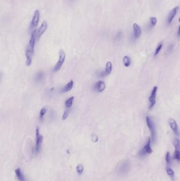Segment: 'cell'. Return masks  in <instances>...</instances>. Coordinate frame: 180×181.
<instances>
[{
  "label": "cell",
  "instance_id": "cell-23",
  "mask_svg": "<svg viewBox=\"0 0 180 181\" xmlns=\"http://www.w3.org/2000/svg\"><path fill=\"white\" fill-rule=\"evenodd\" d=\"M174 158L177 159V161H180V150L177 149H175V154H174Z\"/></svg>",
  "mask_w": 180,
  "mask_h": 181
},
{
  "label": "cell",
  "instance_id": "cell-28",
  "mask_svg": "<svg viewBox=\"0 0 180 181\" xmlns=\"http://www.w3.org/2000/svg\"><path fill=\"white\" fill-rule=\"evenodd\" d=\"M69 111L68 110H65V111L63 113L62 118V120H65L67 118V117H68V114H69Z\"/></svg>",
  "mask_w": 180,
  "mask_h": 181
},
{
  "label": "cell",
  "instance_id": "cell-1",
  "mask_svg": "<svg viewBox=\"0 0 180 181\" xmlns=\"http://www.w3.org/2000/svg\"><path fill=\"white\" fill-rule=\"evenodd\" d=\"M36 39H37V29H35L31 34V38L30 39L28 46L25 50V57L26 59L25 64L27 66H29L31 65L32 56L34 53Z\"/></svg>",
  "mask_w": 180,
  "mask_h": 181
},
{
  "label": "cell",
  "instance_id": "cell-27",
  "mask_svg": "<svg viewBox=\"0 0 180 181\" xmlns=\"http://www.w3.org/2000/svg\"><path fill=\"white\" fill-rule=\"evenodd\" d=\"M173 144L175 147V149H179L180 146V141L179 139H175L173 141Z\"/></svg>",
  "mask_w": 180,
  "mask_h": 181
},
{
  "label": "cell",
  "instance_id": "cell-31",
  "mask_svg": "<svg viewBox=\"0 0 180 181\" xmlns=\"http://www.w3.org/2000/svg\"><path fill=\"white\" fill-rule=\"evenodd\" d=\"M177 36L179 37H180V27H179L178 28V30H177Z\"/></svg>",
  "mask_w": 180,
  "mask_h": 181
},
{
  "label": "cell",
  "instance_id": "cell-26",
  "mask_svg": "<svg viewBox=\"0 0 180 181\" xmlns=\"http://www.w3.org/2000/svg\"><path fill=\"white\" fill-rule=\"evenodd\" d=\"M149 20H150V22H151V23L152 26H155L156 25L157 19L155 17H151L149 18Z\"/></svg>",
  "mask_w": 180,
  "mask_h": 181
},
{
  "label": "cell",
  "instance_id": "cell-3",
  "mask_svg": "<svg viewBox=\"0 0 180 181\" xmlns=\"http://www.w3.org/2000/svg\"><path fill=\"white\" fill-rule=\"evenodd\" d=\"M36 145L35 147V152L36 154H38L41 150V145L43 141V136L40 134L39 128L36 129Z\"/></svg>",
  "mask_w": 180,
  "mask_h": 181
},
{
  "label": "cell",
  "instance_id": "cell-20",
  "mask_svg": "<svg viewBox=\"0 0 180 181\" xmlns=\"http://www.w3.org/2000/svg\"><path fill=\"white\" fill-rule=\"evenodd\" d=\"M124 65L125 67H128L130 65V60L129 57L125 56L123 58Z\"/></svg>",
  "mask_w": 180,
  "mask_h": 181
},
{
  "label": "cell",
  "instance_id": "cell-14",
  "mask_svg": "<svg viewBox=\"0 0 180 181\" xmlns=\"http://www.w3.org/2000/svg\"><path fill=\"white\" fill-rule=\"evenodd\" d=\"M15 173L17 178L19 181H26L24 176L20 168H18L15 170Z\"/></svg>",
  "mask_w": 180,
  "mask_h": 181
},
{
  "label": "cell",
  "instance_id": "cell-8",
  "mask_svg": "<svg viewBox=\"0 0 180 181\" xmlns=\"http://www.w3.org/2000/svg\"><path fill=\"white\" fill-rule=\"evenodd\" d=\"M157 90H158V87L156 86H154L153 90H152V93L149 97V101L150 105L149 106V109H152L156 103V93H157Z\"/></svg>",
  "mask_w": 180,
  "mask_h": 181
},
{
  "label": "cell",
  "instance_id": "cell-6",
  "mask_svg": "<svg viewBox=\"0 0 180 181\" xmlns=\"http://www.w3.org/2000/svg\"><path fill=\"white\" fill-rule=\"evenodd\" d=\"M66 58V54L65 51L62 49H61L59 51V60L57 62V64L54 66V72H57L60 69L62 66L63 65V64L65 62Z\"/></svg>",
  "mask_w": 180,
  "mask_h": 181
},
{
  "label": "cell",
  "instance_id": "cell-4",
  "mask_svg": "<svg viewBox=\"0 0 180 181\" xmlns=\"http://www.w3.org/2000/svg\"><path fill=\"white\" fill-rule=\"evenodd\" d=\"M151 138H149L147 144L144 146V147L141 150L139 151V157L141 158H143L145 157L147 154H151L153 152L152 148L151 146Z\"/></svg>",
  "mask_w": 180,
  "mask_h": 181
},
{
  "label": "cell",
  "instance_id": "cell-22",
  "mask_svg": "<svg viewBox=\"0 0 180 181\" xmlns=\"http://www.w3.org/2000/svg\"><path fill=\"white\" fill-rule=\"evenodd\" d=\"M76 171L79 174H82L84 172V166L82 164H78L76 167Z\"/></svg>",
  "mask_w": 180,
  "mask_h": 181
},
{
  "label": "cell",
  "instance_id": "cell-25",
  "mask_svg": "<svg viewBox=\"0 0 180 181\" xmlns=\"http://www.w3.org/2000/svg\"><path fill=\"white\" fill-rule=\"evenodd\" d=\"M162 46H163V45H162V43H160V44L158 45V46L157 47L156 49V50H155V53H154V56H157L158 54L160 52V51L161 50L162 48Z\"/></svg>",
  "mask_w": 180,
  "mask_h": 181
},
{
  "label": "cell",
  "instance_id": "cell-5",
  "mask_svg": "<svg viewBox=\"0 0 180 181\" xmlns=\"http://www.w3.org/2000/svg\"><path fill=\"white\" fill-rule=\"evenodd\" d=\"M130 169V163L128 160H125L121 162L117 169V172L121 175H125Z\"/></svg>",
  "mask_w": 180,
  "mask_h": 181
},
{
  "label": "cell",
  "instance_id": "cell-21",
  "mask_svg": "<svg viewBox=\"0 0 180 181\" xmlns=\"http://www.w3.org/2000/svg\"><path fill=\"white\" fill-rule=\"evenodd\" d=\"M166 170L167 174L168 175V176H170L172 180H174V173L173 171L169 167H167L166 169Z\"/></svg>",
  "mask_w": 180,
  "mask_h": 181
},
{
  "label": "cell",
  "instance_id": "cell-24",
  "mask_svg": "<svg viewBox=\"0 0 180 181\" xmlns=\"http://www.w3.org/2000/svg\"><path fill=\"white\" fill-rule=\"evenodd\" d=\"M165 160H166V162L168 164V165L170 164V163L171 162V157L170 154L169 152H168V153H166V157H165Z\"/></svg>",
  "mask_w": 180,
  "mask_h": 181
},
{
  "label": "cell",
  "instance_id": "cell-32",
  "mask_svg": "<svg viewBox=\"0 0 180 181\" xmlns=\"http://www.w3.org/2000/svg\"><path fill=\"white\" fill-rule=\"evenodd\" d=\"M2 77V73H0V82L1 81Z\"/></svg>",
  "mask_w": 180,
  "mask_h": 181
},
{
  "label": "cell",
  "instance_id": "cell-11",
  "mask_svg": "<svg viewBox=\"0 0 180 181\" xmlns=\"http://www.w3.org/2000/svg\"><path fill=\"white\" fill-rule=\"evenodd\" d=\"M179 8V6H176L170 11L168 16V20H167L168 24H170L171 22H172L175 16H176L177 13Z\"/></svg>",
  "mask_w": 180,
  "mask_h": 181
},
{
  "label": "cell",
  "instance_id": "cell-18",
  "mask_svg": "<svg viewBox=\"0 0 180 181\" xmlns=\"http://www.w3.org/2000/svg\"><path fill=\"white\" fill-rule=\"evenodd\" d=\"M74 97H70L68 99L65 101V106L67 108L69 109L71 108L73 105V101L74 100Z\"/></svg>",
  "mask_w": 180,
  "mask_h": 181
},
{
  "label": "cell",
  "instance_id": "cell-15",
  "mask_svg": "<svg viewBox=\"0 0 180 181\" xmlns=\"http://www.w3.org/2000/svg\"><path fill=\"white\" fill-rule=\"evenodd\" d=\"M73 86V80H71L70 81L64 86V88L61 90V92L62 93H66L68 92L70 90H71Z\"/></svg>",
  "mask_w": 180,
  "mask_h": 181
},
{
  "label": "cell",
  "instance_id": "cell-30",
  "mask_svg": "<svg viewBox=\"0 0 180 181\" xmlns=\"http://www.w3.org/2000/svg\"><path fill=\"white\" fill-rule=\"evenodd\" d=\"M106 76H107V75H106V74L105 73V72H101V73H100L99 74V76H100L101 77H105Z\"/></svg>",
  "mask_w": 180,
  "mask_h": 181
},
{
  "label": "cell",
  "instance_id": "cell-29",
  "mask_svg": "<svg viewBox=\"0 0 180 181\" xmlns=\"http://www.w3.org/2000/svg\"><path fill=\"white\" fill-rule=\"evenodd\" d=\"M92 140L94 142H97V141H98V137L96 136V134H94V135H92Z\"/></svg>",
  "mask_w": 180,
  "mask_h": 181
},
{
  "label": "cell",
  "instance_id": "cell-13",
  "mask_svg": "<svg viewBox=\"0 0 180 181\" xmlns=\"http://www.w3.org/2000/svg\"><path fill=\"white\" fill-rule=\"evenodd\" d=\"M133 29H134V34L135 37L136 38H139L141 34V27L137 23H135L133 24Z\"/></svg>",
  "mask_w": 180,
  "mask_h": 181
},
{
  "label": "cell",
  "instance_id": "cell-17",
  "mask_svg": "<svg viewBox=\"0 0 180 181\" xmlns=\"http://www.w3.org/2000/svg\"><path fill=\"white\" fill-rule=\"evenodd\" d=\"M44 77V73L42 72H39L35 75V80L37 82H40L42 81Z\"/></svg>",
  "mask_w": 180,
  "mask_h": 181
},
{
  "label": "cell",
  "instance_id": "cell-2",
  "mask_svg": "<svg viewBox=\"0 0 180 181\" xmlns=\"http://www.w3.org/2000/svg\"><path fill=\"white\" fill-rule=\"evenodd\" d=\"M146 123L147 127L149 128V130L151 131V135H152V141L153 143H154L156 139V129H155V125H154V122L153 121L152 119H151L149 117H146Z\"/></svg>",
  "mask_w": 180,
  "mask_h": 181
},
{
  "label": "cell",
  "instance_id": "cell-19",
  "mask_svg": "<svg viewBox=\"0 0 180 181\" xmlns=\"http://www.w3.org/2000/svg\"><path fill=\"white\" fill-rule=\"evenodd\" d=\"M47 112V109L46 108L43 107L41 109L40 112V117H39L41 121H42L43 120L44 116L46 114Z\"/></svg>",
  "mask_w": 180,
  "mask_h": 181
},
{
  "label": "cell",
  "instance_id": "cell-12",
  "mask_svg": "<svg viewBox=\"0 0 180 181\" xmlns=\"http://www.w3.org/2000/svg\"><path fill=\"white\" fill-rule=\"evenodd\" d=\"M106 88V85L105 84L104 82L102 81H99L96 83L94 85V90L98 92V93L102 92Z\"/></svg>",
  "mask_w": 180,
  "mask_h": 181
},
{
  "label": "cell",
  "instance_id": "cell-16",
  "mask_svg": "<svg viewBox=\"0 0 180 181\" xmlns=\"http://www.w3.org/2000/svg\"><path fill=\"white\" fill-rule=\"evenodd\" d=\"M112 69H113V66H112L111 62H108L106 64L105 71L106 75H109L111 74V72L112 71Z\"/></svg>",
  "mask_w": 180,
  "mask_h": 181
},
{
  "label": "cell",
  "instance_id": "cell-9",
  "mask_svg": "<svg viewBox=\"0 0 180 181\" xmlns=\"http://www.w3.org/2000/svg\"><path fill=\"white\" fill-rule=\"evenodd\" d=\"M48 28L47 22L46 21H43L42 22L40 27L38 29V30H37V39H39L41 37L42 35L44 34Z\"/></svg>",
  "mask_w": 180,
  "mask_h": 181
},
{
  "label": "cell",
  "instance_id": "cell-7",
  "mask_svg": "<svg viewBox=\"0 0 180 181\" xmlns=\"http://www.w3.org/2000/svg\"><path fill=\"white\" fill-rule=\"evenodd\" d=\"M40 11L38 10H36L34 12L33 16L32 19L31 25H30V29L31 30L35 29V28L38 26L39 20H40Z\"/></svg>",
  "mask_w": 180,
  "mask_h": 181
},
{
  "label": "cell",
  "instance_id": "cell-10",
  "mask_svg": "<svg viewBox=\"0 0 180 181\" xmlns=\"http://www.w3.org/2000/svg\"><path fill=\"white\" fill-rule=\"evenodd\" d=\"M168 124L170 125V127H171L172 130L175 133V134L177 136H179V127L177 125V122L175 121V120L173 119H169L168 120Z\"/></svg>",
  "mask_w": 180,
  "mask_h": 181
}]
</instances>
